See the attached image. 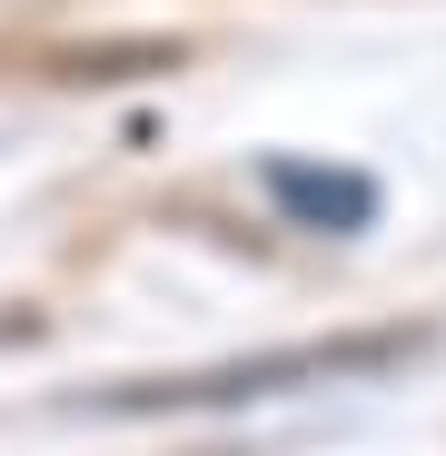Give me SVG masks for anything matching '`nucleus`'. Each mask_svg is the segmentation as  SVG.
Masks as SVG:
<instances>
[{
    "label": "nucleus",
    "mask_w": 446,
    "mask_h": 456,
    "mask_svg": "<svg viewBox=\"0 0 446 456\" xmlns=\"http://www.w3.org/2000/svg\"><path fill=\"white\" fill-rule=\"evenodd\" d=\"M417 338L407 328H367V338H308V347H268V357H229V367H189V377H139L109 387V417H189V407H258V397H297L328 377H367L397 367Z\"/></svg>",
    "instance_id": "nucleus-1"
},
{
    "label": "nucleus",
    "mask_w": 446,
    "mask_h": 456,
    "mask_svg": "<svg viewBox=\"0 0 446 456\" xmlns=\"http://www.w3.org/2000/svg\"><path fill=\"white\" fill-rule=\"evenodd\" d=\"M268 199L297 218V228H367L377 218V179H357V169H308V159H278L268 169Z\"/></svg>",
    "instance_id": "nucleus-2"
}]
</instances>
